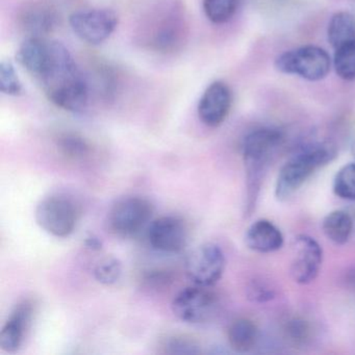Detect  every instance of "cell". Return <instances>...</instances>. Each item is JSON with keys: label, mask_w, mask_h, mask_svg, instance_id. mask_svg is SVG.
<instances>
[{"label": "cell", "mask_w": 355, "mask_h": 355, "mask_svg": "<svg viewBox=\"0 0 355 355\" xmlns=\"http://www.w3.org/2000/svg\"><path fill=\"white\" fill-rule=\"evenodd\" d=\"M338 155L330 142H313L299 149L280 169L276 180L275 196L286 200L295 194L315 172L331 163Z\"/></svg>", "instance_id": "3"}, {"label": "cell", "mask_w": 355, "mask_h": 355, "mask_svg": "<svg viewBox=\"0 0 355 355\" xmlns=\"http://www.w3.org/2000/svg\"><path fill=\"white\" fill-rule=\"evenodd\" d=\"M311 326L305 320L294 318L286 323L284 331L286 338L293 344L304 345L311 338Z\"/></svg>", "instance_id": "27"}, {"label": "cell", "mask_w": 355, "mask_h": 355, "mask_svg": "<svg viewBox=\"0 0 355 355\" xmlns=\"http://www.w3.org/2000/svg\"><path fill=\"white\" fill-rule=\"evenodd\" d=\"M153 205L148 199L132 196L120 199L114 205L107 217L111 232L121 238L136 236L150 221Z\"/></svg>", "instance_id": "5"}, {"label": "cell", "mask_w": 355, "mask_h": 355, "mask_svg": "<svg viewBox=\"0 0 355 355\" xmlns=\"http://www.w3.org/2000/svg\"><path fill=\"white\" fill-rule=\"evenodd\" d=\"M35 218L38 225L51 236L66 238L76 228L78 207L67 197H47L39 203Z\"/></svg>", "instance_id": "6"}, {"label": "cell", "mask_w": 355, "mask_h": 355, "mask_svg": "<svg viewBox=\"0 0 355 355\" xmlns=\"http://www.w3.org/2000/svg\"><path fill=\"white\" fill-rule=\"evenodd\" d=\"M217 307V296L211 288L188 286L172 301V311L184 323H205L211 319Z\"/></svg>", "instance_id": "8"}, {"label": "cell", "mask_w": 355, "mask_h": 355, "mask_svg": "<svg viewBox=\"0 0 355 355\" xmlns=\"http://www.w3.org/2000/svg\"><path fill=\"white\" fill-rule=\"evenodd\" d=\"M275 296L273 288L263 282H252L248 288V297L255 302H266Z\"/></svg>", "instance_id": "28"}, {"label": "cell", "mask_w": 355, "mask_h": 355, "mask_svg": "<svg viewBox=\"0 0 355 355\" xmlns=\"http://www.w3.org/2000/svg\"><path fill=\"white\" fill-rule=\"evenodd\" d=\"M284 142V132L274 128H259L245 137L242 146L246 174L245 215L250 216L255 209L266 172Z\"/></svg>", "instance_id": "2"}, {"label": "cell", "mask_w": 355, "mask_h": 355, "mask_svg": "<svg viewBox=\"0 0 355 355\" xmlns=\"http://www.w3.org/2000/svg\"><path fill=\"white\" fill-rule=\"evenodd\" d=\"M334 193L344 200L355 201V164L345 165L334 176Z\"/></svg>", "instance_id": "22"}, {"label": "cell", "mask_w": 355, "mask_h": 355, "mask_svg": "<svg viewBox=\"0 0 355 355\" xmlns=\"http://www.w3.org/2000/svg\"><path fill=\"white\" fill-rule=\"evenodd\" d=\"M74 34L91 45L105 42L115 32L118 16L110 9H87L74 12L69 17Z\"/></svg>", "instance_id": "10"}, {"label": "cell", "mask_w": 355, "mask_h": 355, "mask_svg": "<svg viewBox=\"0 0 355 355\" xmlns=\"http://www.w3.org/2000/svg\"><path fill=\"white\" fill-rule=\"evenodd\" d=\"M226 259L218 245L205 243L193 249L186 259V273L196 286L211 288L223 275Z\"/></svg>", "instance_id": "7"}, {"label": "cell", "mask_w": 355, "mask_h": 355, "mask_svg": "<svg viewBox=\"0 0 355 355\" xmlns=\"http://www.w3.org/2000/svg\"><path fill=\"white\" fill-rule=\"evenodd\" d=\"M57 9L47 0H32L20 10L18 20L28 37H44L57 26Z\"/></svg>", "instance_id": "14"}, {"label": "cell", "mask_w": 355, "mask_h": 355, "mask_svg": "<svg viewBox=\"0 0 355 355\" xmlns=\"http://www.w3.org/2000/svg\"><path fill=\"white\" fill-rule=\"evenodd\" d=\"M274 66L280 73L319 82L329 73L331 60L327 51L321 47L306 45L278 55Z\"/></svg>", "instance_id": "4"}, {"label": "cell", "mask_w": 355, "mask_h": 355, "mask_svg": "<svg viewBox=\"0 0 355 355\" xmlns=\"http://www.w3.org/2000/svg\"><path fill=\"white\" fill-rule=\"evenodd\" d=\"M121 263L115 257H105L101 259L94 269V275L97 282L107 286L116 284L121 277Z\"/></svg>", "instance_id": "26"}, {"label": "cell", "mask_w": 355, "mask_h": 355, "mask_svg": "<svg viewBox=\"0 0 355 355\" xmlns=\"http://www.w3.org/2000/svg\"><path fill=\"white\" fill-rule=\"evenodd\" d=\"M322 230L326 238L334 244H346L353 232L352 218L344 211H331L324 218Z\"/></svg>", "instance_id": "18"}, {"label": "cell", "mask_w": 355, "mask_h": 355, "mask_svg": "<svg viewBox=\"0 0 355 355\" xmlns=\"http://www.w3.org/2000/svg\"><path fill=\"white\" fill-rule=\"evenodd\" d=\"M334 66L338 78L348 82L355 80V40L336 49Z\"/></svg>", "instance_id": "21"}, {"label": "cell", "mask_w": 355, "mask_h": 355, "mask_svg": "<svg viewBox=\"0 0 355 355\" xmlns=\"http://www.w3.org/2000/svg\"><path fill=\"white\" fill-rule=\"evenodd\" d=\"M60 151L68 159H82L90 153V145L76 134H64L58 141Z\"/></svg>", "instance_id": "23"}, {"label": "cell", "mask_w": 355, "mask_h": 355, "mask_svg": "<svg viewBox=\"0 0 355 355\" xmlns=\"http://www.w3.org/2000/svg\"><path fill=\"white\" fill-rule=\"evenodd\" d=\"M187 36V22L182 8L171 6L155 17L148 35L149 44L159 53H173Z\"/></svg>", "instance_id": "9"}, {"label": "cell", "mask_w": 355, "mask_h": 355, "mask_svg": "<svg viewBox=\"0 0 355 355\" xmlns=\"http://www.w3.org/2000/svg\"><path fill=\"white\" fill-rule=\"evenodd\" d=\"M35 305L24 300L17 305L0 331V348L7 353H16L24 343L26 330L32 321Z\"/></svg>", "instance_id": "15"}, {"label": "cell", "mask_w": 355, "mask_h": 355, "mask_svg": "<svg viewBox=\"0 0 355 355\" xmlns=\"http://www.w3.org/2000/svg\"><path fill=\"white\" fill-rule=\"evenodd\" d=\"M162 348L164 353L168 354H194L199 353L198 344L190 336H171L162 340Z\"/></svg>", "instance_id": "25"}, {"label": "cell", "mask_w": 355, "mask_h": 355, "mask_svg": "<svg viewBox=\"0 0 355 355\" xmlns=\"http://www.w3.org/2000/svg\"><path fill=\"white\" fill-rule=\"evenodd\" d=\"M153 249L166 253H180L186 248L190 238L188 224L182 218L164 216L153 221L147 232Z\"/></svg>", "instance_id": "11"}, {"label": "cell", "mask_w": 355, "mask_h": 355, "mask_svg": "<svg viewBox=\"0 0 355 355\" xmlns=\"http://www.w3.org/2000/svg\"><path fill=\"white\" fill-rule=\"evenodd\" d=\"M259 340V329L254 322L240 318L232 322L227 329V340L232 350L246 353L252 350Z\"/></svg>", "instance_id": "17"}, {"label": "cell", "mask_w": 355, "mask_h": 355, "mask_svg": "<svg viewBox=\"0 0 355 355\" xmlns=\"http://www.w3.org/2000/svg\"><path fill=\"white\" fill-rule=\"evenodd\" d=\"M327 37L334 49L355 40V16L346 11L334 14L328 24Z\"/></svg>", "instance_id": "19"}, {"label": "cell", "mask_w": 355, "mask_h": 355, "mask_svg": "<svg viewBox=\"0 0 355 355\" xmlns=\"http://www.w3.org/2000/svg\"><path fill=\"white\" fill-rule=\"evenodd\" d=\"M348 282H350L352 286H355V268L349 273Z\"/></svg>", "instance_id": "29"}, {"label": "cell", "mask_w": 355, "mask_h": 355, "mask_svg": "<svg viewBox=\"0 0 355 355\" xmlns=\"http://www.w3.org/2000/svg\"><path fill=\"white\" fill-rule=\"evenodd\" d=\"M0 91L9 96H19L24 93L21 80L10 61L0 64Z\"/></svg>", "instance_id": "24"}, {"label": "cell", "mask_w": 355, "mask_h": 355, "mask_svg": "<svg viewBox=\"0 0 355 355\" xmlns=\"http://www.w3.org/2000/svg\"><path fill=\"white\" fill-rule=\"evenodd\" d=\"M242 0H203V11L209 21L223 24L236 15Z\"/></svg>", "instance_id": "20"}, {"label": "cell", "mask_w": 355, "mask_h": 355, "mask_svg": "<svg viewBox=\"0 0 355 355\" xmlns=\"http://www.w3.org/2000/svg\"><path fill=\"white\" fill-rule=\"evenodd\" d=\"M284 239L279 228L269 220L261 219L251 224L245 234V243L252 251L271 253L279 250Z\"/></svg>", "instance_id": "16"}, {"label": "cell", "mask_w": 355, "mask_h": 355, "mask_svg": "<svg viewBox=\"0 0 355 355\" xmlns=\"http://www.w3.org/2000/svg\"><path fill=\"white\" fill-rule=\"evenodd\" d=\"M232 105V93L230 87L220 80L214 82L199 101V119L209 128H218L225 121Z\"/></svg>", "instance_id": "13"}, {"label": "cell", "mask_w": 355, "mask_h": 355, "mask_svg": "<svg viewBox=\"0 0 355 355\" xmlns=\"http://www.w3.org/2000/svg\"><path fill=\"white\" fill-rule=\"evenodd\" d=\"M49 101L64 111L80 113L88 105L89 88L65 45L51 41L49 55L37 76Z\"/></svg>", "instance_id": "1"}, {"label": "cell", "mask_w": 355, "mask_h": 355, "mask_svg": "<svg viewBox=\"0 0 355 355\" xmlns=\"http://www.w3.org/2000/svg\"><path fill=\"white\" fill-rule=\"evenodd\" d=\"M295 251L291 275L297 284H311L319 275L323 263L322 247L315 239L301 234L295 239Z\"/></svg>", "instance_id": "12"}]
</instances>
